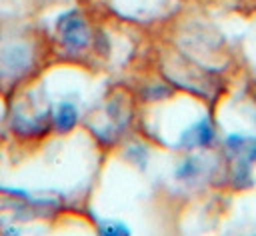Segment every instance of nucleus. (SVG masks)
Returning <instances> with one entry per match:
<instances>
[{"instance_id": "obj_1", "label": "nucleus", "mask_w": 256, "mask_h": 236, "mask_svg": "<svg viewBox=\"0 0 256 236\" xmlns=\"http://www.w3.org/2000/svg\"><path fill=\"white\" fill-rule=\"evenodd\" d=\"M58 28H60V36L62 40L70 46V48H82L88 44V26L86 22L76 14V12H68L60 18L58 22Z\"/></svg>"}, {"instance_id": "obj_2", "label": "nucleus", "mask_w": 256, "mask_h": 236, "mask_svg": "<svg viewBox=\"0 0 256 236\" xmlns=\"http://www.w3.org/2000/svg\"><path fill=\"white\" fill-rule=\"evenodd\" d=\"M76 118H78L76 106L70 104V102H64V104L58 108V112H56V128H58L60 132H68V130L76 124Z\"/></svg>"}, {"instance_id": "obj_3", "label": "nucleus", "mask_w": 256, "mask_h": 236, "mask_svg": "<svg viewBox=\"0 0 256 236\" xmlns=\"http://www.w3.org/2000/svg\"><path fill=\"white\" fill-rule=\"evenodd\" d=\"M100 236H128V230L122 224H112V226H104L100 230Z\"/></svg>"}]
</instances>
